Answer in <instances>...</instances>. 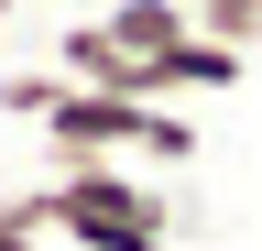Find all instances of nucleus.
Here are the masks:
<instances>
[{
	"label": "nucleus",
	"mask_w": 262,
	"mask_h": 251,
	"mask_svg": "<svg viewBox=\"0 0 262 251\" xmlns=\"http://www.w3.org/2000/svg\"><path fill=\"white\" fill-rule=\"evenodd\" d=\"M22 208H33V230H55L77 251H164L175 240V197L142 164H55Z\"/></svg>",
	"instance_id": "obj_1"
},
{
	"label": "nucleus",
	"mask_w": 262,
	"mask_h": 251,
	"mask_svg": "<svg viewBox=\"0 0 262 251\" xmlns=\"http://www.w3.org/2000/svg\"><path fill=\"white\" fill-rule=\"evenodd\" d=\"M55 164H196V120L175 99H110V87H66V99L33 120Z\"/></svg>",
	"instance_id": "obj_2"
},
{
	"label": "nucleus",
	"mask_w": 262,
	"mask_h": 251,
	"mask_svg": "<svg viewBox=\"0 0 262 251\" xmlns=\"http://www.w3.org/2000/svg\"><path fill=\"white\" fill-rule=\"evenodd\" d=\"M88 22H98L120 55H142V66H153V55H175V44L196 33V22H186V0H110V11H88Z\"/></svg>",
	"instance_id": "obj_3"
},
{
	"label": "nucleus",
	"mask_w": 262,
	"mask_h": 251,
	"mask_svg": "<svg viewBox=\"0 0 262 251\" xmlns=\"http://www.w3.org/2000/svg\"><path fill=\"white\" fill-rule=\"evenodd\" d=\"M186 22H196V33H208V44H262V0H186Z\"/></svg>",
	"instance_id": "obj_4"
},
{
	"label": "nucleus",
	"mask_w": 262,
	"mask_h": 251,
	"mask_svg": "<svg viewBox=\"0 0 262 251\" xmlns=\"http://www.w3.org/2000/svg\"><path fill=\"white\" fill-rule=\"evenodd\" d=\"M55 99H66V77H55V66H11V77H0V109H11V120H44Z\"/></svg>",
	"instance_id": "obj_5"
},
{
	"label": "nucleus",
	"mask_w": 262,
	"mask_h": 251,
	"mask_svg": "<svg viewBox=\"0 0 262 251\" xmlns=\"http://www.w3.org/2000/svg\"><path fill=\"white\" fill-rule=\"evenodd\" d=\"M0 251H44V230H33V208H22V197L0 208Z\"/></svg>",
	"instance_id": "obj_6"
},
{
	"label": "nucleus",
	"mask_w": 262,
	"mask_h": 251,
	"mask_svg": "<svg viewBox=\"0 0 262 251\" xmlns=\"http://www.w3.org/2000/svg\"><path fill=\"white\" fill-rule=\"evenodd\" d=\"M66 11H110V0H66Z\"/></svg>",
	"instance_id": "obj_7"
},
{
	"label": "nucleus",
	"mask_w": 262,
	"mask_h": 251,
	"mask_svg": "<svg viewBox=\"0 0 262 251\" xmlns=\"http://www.w3.org/2000/svg\"><path fill=\"white\" fill-rule=\"evenodd\" d=\"M11 11H22V0H0V22H11Z\"/></svg>",
	"instance_id": "obj_8"
}]
</instances>
